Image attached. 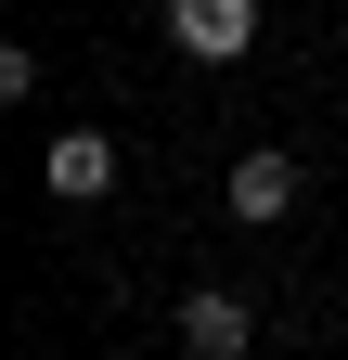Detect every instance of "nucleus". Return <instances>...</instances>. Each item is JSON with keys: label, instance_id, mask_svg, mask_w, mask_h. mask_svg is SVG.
<instances>
[{"label": "nucleus", "instance_id": "20e7f679", "mask_svg": "<svg viewBox=\"0 0 348 360\" xmlns=\"http://www.w3.org/2000/svg\"><path fill=\"white\" fill-rule=\"evenodd\" d=\"M181 347H194V360H245V347H258V309H245L232 283H194V296H181Z\"/></svg>", "mask_w": 348, "mask_h": 360}, {"label": "nucleus", "instance_id": "f03ea898", "mask_svg": "<svg viewBox=\"0 0 348 360\" xmlns=\"http://www.w3.org/2000/svg\"><path fill=\"white\" fill-rule=\"evenodd\" d=\"M297 193H310V167H297L284 142H258V155H232V180H220V206L245 219V232H271V219H284Z\"/></svg>", "mask_w": 348, "mask_h": 360}, {"label": "nucleus", "instance_id": "f257e3e1", "mask_svg": "<svg viewBox=\"0 0 348 360\" xmlns=\"http://www.w3.org/2000/svg\"><path fill=\"white\" fill-rule=\"evenodd\" d=\"M168 52L181 65H245L258 52V0H168Z\"/></svg>", "mask_w": 348, "mask_h": 360}, {"label": "nucleus", "instance_id": "7ed1b4c3", "mask_svg": "<svg viewBox=\"0 0 348 360\" xmlns=\"http://www.w3.org/2000/svg\"><path fill=\"white\" fill-rule=\"evenodd\" d=\"M39 193H52V206H104V193H116V142H104V129H52Z\"/></svg>", "mask_w": 348, "mask_h": 360}]
</instances>
